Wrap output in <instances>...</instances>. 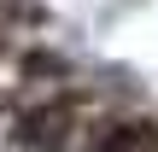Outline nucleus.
Wrapping results in <instances>:
<instances>
[{"label": "nucleus", "mask_w": 158, "mask_h": 152, "mask_svg": "<svg viewBox=\"0 0 158 152\" xmlns=\"http://www.w3.org/2000/svg\"><path fill=\"white\" fill-rule=\"evenodd\" d=\"M0 135L158 152V0H0Z\"/></svg>", "instance_id": "1"}]
</instances>
